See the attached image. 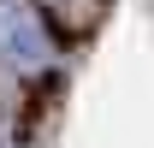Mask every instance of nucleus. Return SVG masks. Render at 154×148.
<instances>
[{"instance_id":"1","label":"nucleus","mask_w":154,"mask_h":148,"mask_svg":"<svg viewBox=\"0 0 154 148\" xmlns=\"http://www.w3.org/2000/svg\"><path fill=\"white\" fill-rule=\"evenodd\" d=\"M54 36H48V24L36 18V6L30 0H0V65L12 77H42L54 71Z\"/></svg>"},{"instance_id":"2","label":"nucleus","mask_w":154,"mask_h":148,"mask_svg":"<svg viewBox=\"0 0 154 148\" xmlns=\"http://www.w3.org/2000/svg\"><path fill=\"white\" fill-rule=\"evenodd\" d=\"M0 148H12V119L0 113Z\"/></svg>"},{"instance_id":"3","label":"nucleus","mask_w":154,"mask_h":148,"mask_svg":"<svg viewBox=\"0 0 154 148\" xmlns=\"http://www.w3.org/2000/svg\"><path fill=\"white\" fill-rule=\"evenodd\" d=\"M59 6H77V0H59Z\"/></svg>"}]
</instances>
